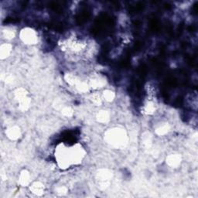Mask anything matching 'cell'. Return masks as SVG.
Listing matches in <instances>:
<instances>
[{
  "label": "cell",
  "mask_w": 198,
  "mask_h": 198,
  "mask_svg": "<svg viewBox=\"0 0 198 198\" xmlns=\"http://www.w3.org/2000/svg\"><path fill=\"white\" fill-rule=\"evenodd\" d=\"M23 40H26L28 43H32V41H34L35 40V35H34V32H32V30H26V32H24L23 37Z\"/></svg>",
  "instance_id": "obj_1"
}]
</instances>
